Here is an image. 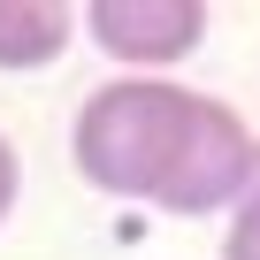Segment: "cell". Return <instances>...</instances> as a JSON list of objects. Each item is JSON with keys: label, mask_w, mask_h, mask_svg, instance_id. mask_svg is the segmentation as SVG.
I'll use <instances>...</instances> for the list:
<instances>
[{"label": "cell", "mask_w": 260, "mask_h": 260, "mask_svg": "<svg viewBox=\"0 0 260 260\" xmlns=\"http://www.w3.org/2000/svg\"><path fill=\"white\" fill-rule=\"evenodd\" d=\"M252 122L199 84L176 77H107L84 92L69 122V169L130 207H161L184 222L230 214L252 176Z\"/></svg>", "instance_id": "cell-1"}, {"label": "cell", "mask_w": 260, "mask_h": 260, "mask_svg": "<svg viewBox=\"0 0 260 260\" xmlns=\"http://www.w3.org/2000/svg\"><path fill=\"white\" fill-rule=\"evenodd\" d=\"M207 0H92L77 8V31L115 61V77H169L207 46Z\"/></svg>", "instance_id": "cell-2"}, {"label": "cell", "mask_w": 260, "mask_h": 260, "mask_svg": "<svg viewBox=\"0 0 260 260\" xmlns=\"http://www.w3.org/2000/svg\"><path fill=\"white\" fill-rule=\"evenodd\" d=\"M77 39V8L61 0H0V77H31L61 61Z\"/></svg>", "instance_id": "cell-3"}, {"label": "cell", "mask_w": 260, "mask_h": 260, "mask_svg": "<svg viewBox=\"0 0 260 260\" xmlns=\"http://www.w3.org/2000/svg\"><path fill=\"white\" fill-rule=\"evenodd\" d=\"M222 260H260V153H252V176H245L237 207L222 214Z\"/></svg>", "instance_id": "cell-4"}, {"label": "cell", "mask_w": 260, "mask_h": 260, "mask_svg": "<svg viewBox=\"0 0 260 260\" xmlns=\"http://www.w3.org/2000/svg\"><path fill=\"white\" fill-rule=\"evenodd\" d=\"M16 199H23V153H16L8 130H0V222L16 214Z\"/></svg>", "instance_id": "cell-5"}]
</instances>
